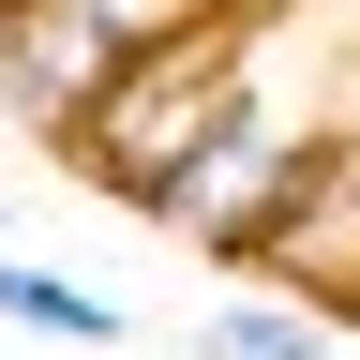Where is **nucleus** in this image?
<instances>
[{
  "label": "nucleus",
  "instance_id": "7ed1b4c3",
  "mask_svg": "<svg viewBox=\"0 0 360 360\" xmlns=\"http://www.w3.org/2000/svg\"><path fill=\"white\" fill-rule=\"evenodd\" d=\"M105 60H120V15H105V0H0V120H15V135H60Z\"/></svg>",
  "mask_w": 360,
  "mask_h": 360
},
{
  "label": "nucleus",
  "instance_id": "39448f33",
  "mask_svg": "<svg viewBox=\"0 0 360 360\" xmlns=\"http://www.w3.org/2000/svg\"><path fill=\"white\" fill-rule=\"evenodd\" d=\"M195 360H345V315L255 285V300H210V315H195Z\"/></svg>",
  "mask_w": 360,
  "mask_h": 360
},
{
  "label": "nucleus",
  "instance_id": "0eeeda50",
  "mask_svg": "<svg viewBox=\"0 0 360 360\" xmlns=\"http://www.w3.org/2000/svg\"><path fill=\"white\" fill-rule=\"evenodd\" d=\"M345 330H360V300H345Z\"/></svg>",
  "mask_w": 360,
  "mask_h": 360
},
{
  "label": "nucleus",
  "instance_id": "6e6552de",
  "mask_svg": "<svg viewBox=\"0 0 360 360\" xmlns=\"http://www.w3.org/2000/svg\"><path fill=\"white\" fill-rule=\"evenodd\" d=\"M0 240H15V225H0Z\"/></svg>",
  "mask_w": 360,
  "mask_h": 360
},
{
  "label": "nucleus",
  "instance_id": "f03ea898",
  "mask_svg": "<svg viewBox=\"0 0 360 360\" xmlns=\"http://www.w3.org/2000/svg\"><path fill=\"white\" fill-rule=\"evenodd\" d=\"M330 135H345V120H330V90H300V105H285V90H270V60H255V90H240V105H225L165 180H150V210H135V225H165V240H195V255H225V270H255L270 210L315 180V150H330Z\"/></svg>",
  "mask_w": 360,
  "mask_h": 360
},
{
  "label": "nucleus",
  "instance_id": "423d86ee",
  "mask_svg": "<svg viewBox=\"0 0 360 360\" xmlns=\"http://www.w3.org/2000/svg\"><path fill=\"white\" fill-rule=\"evenodd\" d=\"M105 15H120V45H135V30H195V15H255V0H105Z\"/></svg>",
  "mask_w": 360,
  "mask_h": 360
},
{
  "label": "nucleus",
  "instance_id": "20e7f679",
  "mask_svg": "<svg viewBox=\"0 0 360 360\" xmlns=\"http://www.w3.org/2000/svg\"><path fill=\"white\" fill-rule=\"evenodd\" d=\"M0 330H30V345H120L135 315H120L105 285H75V270H45V255L0 240Z\"/></svg>",
  "mask_w": 360,
  "mask_h": 360
},
{
  "label": "nucleus",
  "instance_id": "f257e3e1",
  "mask_svg": "<svg viewBox=\"0 0 360 360\" xmlns=\"http://www.w3.org/2000/svg\"><path fill=\"white\" fill-rule=\"evenodd\" d=\"M270 15L285 0H255V15H195V30H135L105 75H90V105L45 135V150H75L90 180H105L120 210H150V180L195 150V135L255 90V60H270Z\"/></svg>",
  "mask_w": 360,
  "mask_h": 360
}]
</instances>
